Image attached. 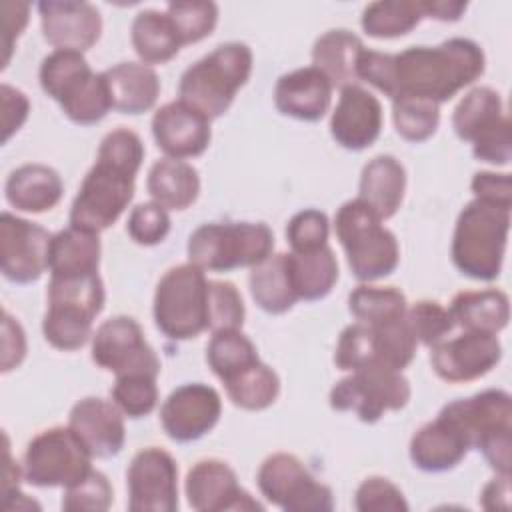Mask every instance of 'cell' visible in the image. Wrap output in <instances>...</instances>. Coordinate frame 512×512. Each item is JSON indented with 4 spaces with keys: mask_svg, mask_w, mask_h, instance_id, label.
Returning a JSON list of instances; mask_svg holds the SVG:
<instances>
[{
    "mask_svg": "<svg viewBox=\"0 0 512 512\" xmlns=\"http://www.w3.org/2000/svg\"><path fill=\"white\" fill-rule=\"evenodd\" d=\"M208 282L194 264L174 266L160 278L152 310L164 336L188 340L208 330Z\"/></svg>",
    "mask_w": 512,
    "mask_h": 512,
    "instance_id": "9c48e42d",
    "label": "cell"
},
{
    "mask_svg": "<svg viewBox=\"0 0 512 512\" xmlns=\"http://www.w3.org/2000/svg\"><path fill=\"white\" fill-rule=\"evenodd\" d=\"M440 416L456 426L470 448L484 454L496 474L510 476L512 466V396L506 390H482L446 404Z\"/></svg>",
    "mask_w": 512,
    "mask_h": 512,
    "instance_id": "3957f363",
    "label": "cell"
},
{
    "mask_svg": "<svg viewBox=\"0 0 512 512\" xmlns=\"http://www.w3.org/2000/svg\"><path fill=\"white\" fill-rule=\"evenodd\" d=\"M126 230L136 244L154 246L170 232V216L158 202H144L130 212Z\"/></svg>",
    "mask_w": 512,
    "mask_h": 512,
    "instance_id": "f907efd6",
    "label": "cell"
},
{
    "mask_svg": "<svg viewBox=\"0 0 512 512\" xmlns=\"http://www.w3.org/2000/svg\"><path fill=\"white\" fill-rule=\"evenodd\" d=\"M42 34L56 50L84 52L94 46L102 32L96 6L78 0H44L38 4Z\"/></svg>",
    "mask_w": 512,
    "mask_h": 512,
    "instance_id": "d6986e66",
    "label": "cell"
},
{
    "mask_svg": "<svg viewBox=\"0 0 512 512\" xmlns=\"http://www.w3.org/2000/svg\"><path fill=\"white\" fill-rule=\"evenodd\" d=\"M110 396L124 416L128 418L148 416L158 402L156 376H148V374L116 376Z\"/></svg>",
    "mask_w": 512,
    "mask_h": 512,
    "instance_id": "ee69618b",
    "label": "cell"
},
{
    "mask_svg": "<svg viewBox=\"0 0 512 512\" xmlns=\"http://www.w3.org/2000/svg\"><path fill=\"white\" fill-rule=\"evenodd\" d=\"M68 426L94 458H112L124 446L122 410L104 398L86 396L78 400L70 410Z\"/></svg>",
    "mask_w": 512,
    "mask_h": 512,
    "instance_id": "7402d4cb",
    "label": "cell"
},
{
    "mask_svg": "<svg viewBox=\"0 0 512 512\" xmlns=\"http://www.w3.org/2000/svg\"><path fill=\"white\" fill-rule=\"evenodd\" d=\"M186 498L198 512H250L262 510L236 478V472L222 460L196 462L186 474Z\"/></svg>",
    "mask_w": 512,
    "mask_h": 512,
    "instance_id": "ac0fdd59",
    "label": "cell"
},
{
    "mask_svg": "<svg viewBox=\"0 0 512 512\" xmlns=\"http://www.w3.org/2000/svg\"><path fill=\"white\" fill-rule=\"evenodd\" d=\"M248 282L254 302L268 314H284L298 302L290 276L288 252L270 254L264 262L252 268Z\"/></svg>",
    "mask_w": 512,
    "mask_h": 512,
    "instance_id": "1f68e13d",
    "label": "cell"
},
{
    "mask_svg": "<svg viewBox=\"0 0 512 512\" xmlns=\"http://www.w3.org/2000/svg\"><path fill=\"white\" fill-rule=\"evenodd\" d=\"M152 136L168 158H194L210 144V120L186 102L174 100L154 112Z\"/></svg>",
    "mask_w": 512,
    "mask_h": 512,
    "instance_id": "ffe728a7",
    "label": "cell"
},
{
    "mask_svg": "<svg viewBox=\"0 0 512 512\" xmlns=\"http://www.w3.org/2000/svg\"><path fill=\"white\" fill-rule=\"evenodd\" d=\"M506 118L502 98L488 86L472 88L454 108L452 126L460 140L474 142Z\"/></svg>",
    "mask_w": 512,
    "mask_h": 512,
    "instance_id": "e575fe53",
    "label": "cell"
},
{
    "mask_svg": "<svg viewBox=\"0 0 512 512\" xmlns=\"http://www.w3.org/2000/svg\"><path fill=\"white\" fill-rule=\"evenodd\" d=\"M10 206L22 212L40 214L52 210L64 192L60 174L44 164H24L16 168L4 186Z\"/></svg>",
    "mask_w": 512,
    "mask_h": 512,
    "instance_id": "4316f807",
    "label": "cell"
},
{
    "mask_svg": "<svg viewBox=\"0 0 512 512\" xmlns=\"http://www.w3.org/2000/svg\"><path fill=\"white\" fill-rule=\"evenodd\" d=\"M334 230L346 252L348 266L360 282H374L396 270L400 260L398 240L360 198L348 200L338 208Z\"/></svg>",
    "mask_w": 512,
    "mask_h": 512,
    "instance_id": "52a82bcc",
    "label": "cell"
},
{
    "mask_svg": "<svg viewBox=\"0 0 512 512\" xmlns=\"http://www.w3.org/2000/svg\"><path fill=\"white\" fill-rule=\"evenodd\" d=\"M252 72V50L244 42H226L194 62L180 76L178 94L208 120L220 118Z\"/></svg>",
    "mask_w": 512,
    "mask_h": 512,
    "instance_id": "277c9868",
    "label": "cell"
},
{
    "mask_svg": "<svg viewBox=\"0 0 512 512\" xmlns=\"http://www.w3.org/2000/svg\"><path fill=\"white\" fill-rule=\"evenodd\" d=\"M222 384L232 404L244 410H264L272 406L280 394L278 374L262 360L242 368Z\"/></svg>",
    "mask_w": 512,
    "mask_h": 512,
    "instance_id": "d590c367",
    "label": "cell"
},
{
    "mask_svg": "<svg viewBox=\"0 0 512 512\" xmlns=\"http://www.w3.org/2000/svg\"><path fill=\"white\" fill-rule=\"evenodd\" d=\"M274 248V234L264 222H206L188 238L190 264L208 272L258 266Z\"/></svg>",
    "mask_w": 512,
    "mask_h": 512,
    "instance_id": "ba28073f",
    "label": "cell"
},
{
    "mask_svg": "<svg viewBox=\"0 0 512 512\" xmlns=\"http://www.w3.org/2000/svg\"><path fill=\"white\" fill-rule=\"evenodd\" d=\"M148 194L166 210H186L200 192V176L196 168L184 160H156L146 180Z\"/></svg>",
    "mask_w": 512,
    "mask_h": 512,
    "instance_id": "f546056e",
    "label": "cell"
},
{
    "mask_svg": "<svg viewBox=\"0 0 512 512\" xmlns=\"http://www.w3.org/2000/svg\"><path fill=\"white\" fill-rule=\"evenodd\" d=\"M26 356V334L16 318L6 310L2 314V372H10L22 364Z\"/></svg>",
    "mask_w": 512,
    "mask_h": 512,
    "instance_id": "db71d44e",
    "label": "cell"
},
{
    "mask_svg": "<svg viewBox=\"0 0 512 512\" xmlns=\"http://www.w3.org/2000/svg\"><path fill=\"white\" fill-rule=\"evenodd\" d=\"M100 238L94 232L66 228L52 236L48 252L50 276H82L98 272Z\"/></svg>",
    "mask_w": 512,
    "mask_h": 512,
    "instance_id": "4dcf8cb0",
    "label": "cell"
},
{
    "mask_svg": "<svg viewBox=\"0 0 512 512\" xmlns=\"http://www.w3.org/2000/svg\"><path fill=\"white\" fill-rule=\"evenodd\" d=\"M112 486L108 478L90 470L82 480L64 488L62 510L66 512H104L112 504Z\"/></svg>",
    "mask_w": 512,
    "mask_h": 512,
    "instance_id": "7dc6e473",
    "label": "cell"
},
{
    "mask_svg": "<svg viewBox=\"0 0 512 512\" xmlns=\"http://www.w3.org/2000/svg\"><path fill=\"white\" fill-rule=\"evenodd\" d=\"M52 234L36 222L10 212L0 216L2 274L14 284L36 282L48 268Z\"/></svg>",
    "mask_w": 512,
    "mask_h": 512,
    "instance_id": "9a60e30c",
    "label": "cell"
},
{
    "mask_svg": "<svg viewBox=\"0 0 512 512\" xmlns=\"http://www.w3.org/2000/svg\"><path fill=\"white\" fill-rule=\"evenodd\" d=\"M126 486L130 512H174L178 508V466L162 448L148 446L134 454Z\"/></svg>",
    "mask_w": 512,
    "mask_h": 512,
    "instance_id": "5bb4252c",
    "label": "cell"
},
{
    "mask_svg": "<svg viewBox=\"0 0 512 512\" xmlns=\"http://www.w3.org/2000/svg\"><path fill=\"white\" fill-rule=\"evenodd\" d=\"M28 4L26 2H4L2 14H4V66L10 60V52L14 46V40L20 36L28 22Z\"/></svg>",
    "mask_w": 512,
    "mask_h": 512,
    "instance_id": "9f6ffc18",
    "label": "cell"
},
{
    "mask_svg": "<svg viewBox=\"0 0 512 512\" xmlns=\"http://www.w3.org/2000/svg\"><path fill=\"white\" fill-rule=\"evenodd\" d=\"M404 318L416 342L430 348L442 342L456 326L450 312L434 300H420L412 304L410 308H406Z\"/></svg>",
    "mask_w": 512,
    "mask_h": 512,
    "instance_id": "f6af8a7d",
    "label": "cell"
},
{
    "mask_svg": "<svg viewBox=\"0 0 512 512\" xmlns=\"http://www.w3.org/2000/svg\"><path fill=\"white\" fill-rule=\"evenodd\" d=\"M420 0H380L362 12V28L372 38H398L422 20Z\"/></svg>",
    "mask_w": 512,
    "mask_h": 512,
    "instance_id": "74e56055",
    "label": "cell"
},
{
    "mask_svg": "<svg viewBox=\"0 0 512 512\" xmlns=\"http://www.w3.org/2000/svg\"><path fill=\"white\" fill-rule=\"evenodd\" d=\"M330 222L328 216L316 208L294 214L286 226V240L292 252H312L328 246Z\"/></svg>",
    "mask_w": 512,
    "mask_h": 512,
    "instance_id": "c3c4849f",
    "label": "cell"
},
{
    "mask_svg": "<svg viewBox=\"0 0 512 512\" xmlns=\"http://www.w3.org/2000/svg\"><path fill=\"white\" fill-rule=\"evenodd\" d=\"M132 46L144 64H164L178 54L182 42L168 14L142 10L132 22Z\"/></svg>",
    "mask_w": 512,
    "mask_h": 512,
    "instance_id": "836d02e7",
    "label": "cell"
},
{
    "mask_svg": "<svg viewBox=\"0 0 512 512\" xmlns=\"http://www.w3.org/2000/svg\"><path fill=\"white\" fill-rule=\"evenodd\" d=\"M2 96V124H4V142L10 140L14 132L20 130V126L26 122L30 112V102L26 94L10 84L0 86Z\"/></svg>",
    "mask_w": 512,
    "mask_h": 512,
    "instance_id": "11a10c76",
    "label": "cell"
},
{
    "mask_svg": "<svg viewBox=\"0 0 512 512\" xmlns=\"http://www.w3.org/2000/svg\"><path fill=\"white\" fill-rule=\"evenodd\" d=\"M462 0H420V10L424 18H434L440 22H456L466 10Z\"/></svg>",
    "mask_w": 512,
    "mask_h": 512,
    "instance_id": "680465c9",
    "label": "cell"
},
{
    "mask_svg": "<svg viewBox=\"0 0 512 512\" xmlns=\"http://www.w3.org/2000/svg\"><path fill=\"white\" fill-rule=\"evenodd\" d=\"M470 446L462 432L440 414L410 440V460L422 472H446L462 462Z\"/></svg>",
    "mask_w": 512,
    "mask_h": 512,
    "instance_id": "cb8c5ba5",
    "label": "cell"
},
{
    "mask_svg": "<svg viewBox=\"0 0 512 512\" xmlns=\"http://www.w3.org/2000/svg\"><path fill=\"white\" fill-rule=\"evenodd\" d=\"M480 504L484 510H506L510 506V476L498 474L490 480L480 494Z\"/></svg>",
    "mask_w": 512,
    "mask_h": 512,
    "instance_id": "6f0895ef",
    "label": "cell"
},
{
    "mask_svg": "<svg viewBox=\"0 0 512 512\" xmlns=\"http://www.w3.org/2000/svg\"><path fill=\"white\" fill-rule=\"evenodd\" d=\"M290 276L298 300L314 302L330 294L338 280V262L330 246L312 252H288Z\"/></svg>",
    "mask_w": 512,
    "mask_h": 512,
    "instance_id": "d6a6232c",
    "label": "cell"
},
{
    "mask_svg": "<svg viewBox=\"0 0 512 512\" xmlns=\"http://www.w3.org/2000/svg\"><path fill=\"white\" fill-rule=\"evenodd\" d=\"M142 160L144 144L134 130L108 132L72 202L70 226L94 234L110 228L134 196V180Z\"/></svg>",
    "mask_w": 512,
    "mask_h": 512,
    "instance_id": "7a4b0ae2",
    "label": "cell"
},
{
    "mask_svg": "<svg viewBox=\"0 0 512 512\" xmlns=\"http://www.w3.org/2000/svg\"><path fill=\"white\" fill-rule=\"evenodd\" d=\"M364 52L362 40L350 30L338 28L322 34L312 48V62L326 74L332 86H350L358 82V60Z\"/></svg>",
    "mask_w": 512,
    "mask_h": 512,
    "instance_id": "f1b7e54d",
    "label": "cell"
},
{
    "mask_svg": "<svg viewBox=\"0 0 512 512\" xmlns=\"http://www.w3.org/2000/svg\"><path fill=\"white\" fill-rule=\"evenodd\" d=\"M358 190V198L368 204L380 220H388L402 204L406 170L394 156L380 154L362 168Z\"/></svg>",
    "mask_w": 512,
    "mask_h": 512,
    "instance_id": "484cf974",
    "label": "cell"
},
{
    "mask_svg": "<svg viewBox=\"0 0 512 512\" xmlns=\"http://www.w3.org/2000/svg\"><path fill=\"white\" fill-rule=\"evenodd\" d=\"M502 358L496 334L464 330L460 336L432 346L430 364L446 382H470L488 374Z\"/></svg>",
    "mask_w": 512,
    "mask_h": 512,
    "instance_id": "e0dca14e",
    "label": "cell"
},
{
    "mask_svg": "<svg viewBox=\"0 0 512 512\" xmlns=\"http://www.w3.org/2000/svg\"><path fill=\"white\" fill-rule=\"evenodd\" d=\"M94 318L96 316L78 306L48 304L42 320V332L50 346L66 352L78 350L92 336Z\"/></svg>",
    "mask_w": 512,
    "mask_h": 512,
    "instance_id": "f35d334b",
    "label": "cell"
},
{
    "mask_svg": "<svg viewBox=\"0 0 512 512\" xmlns=\"http://www.w3.org/2000/svg\"><path fill=\"white\" fill-rule=\"evenodd\" d=\"M474 198L506 208H512V178L510 174L496 172H476L472 178Z\"/></svg>",
    "mask_w": 512,
    "mask_h": 512,
    "instance_id": "f5cc1de1",
    "label": "cell"
},
{
    "mask_svg": "<svg viewBox=\"0 0 512 512\" xmlns=\"http://www.w3.org/2000/svg\"><path fill=\"white\" fill-rule=\"evenodd\" d=\"M256 360V346L240 330H218L206 346V362L222 382Z\"/></svg>",
    "mask_w": 512,
    "mask_h": 512,
    "instance_id": "ab89813d",
    "label": "cell"
},
{
    "mask_svg": "<svg viewBox=\"0 0 512 512\" xmlns=\"http://www.w3.org/2000/svg\"><path fill=\"white\" fill-rule=\"evenodd\" d=\"M406 296L392 286L360 284L348 296V310L358 322L382 326L406 316Z\"/></svg>",
    "mask_w": 512,
    "mask_h": 512,
    "instance_id": "8d00e7d4",
    "label": "cell"
},
{
    "mask_svg": "<svg viewBox=\"0 0 512 512\" xmlns=\"http://www.w3.org/2000/svg\"><path fill=\"white\" fill-rule=\"evenodd\" d=\"M354 506L360 512H406L408 510V502L402 490L382 476H370L356 488Z\"/></svg>",
    "mask_w": 512,
    "mask_h": 512,
    "instance_id": "681fc988",
    "label": "cell"
},
{
    "mask_svg": "<svg viewBox=\"0 0 512 512\" xmlns=\"http://www.w3.org/2000/svg\"><path fill=\"white\" fill-rule=\"evenodd\" d=\"M48 304H70L98 316L104 308L102 278L98 272L82 276H50Z\"/></svg>",
    "mask_w": 512,
    "mask_h": 512,
    "instance_id": "60d3db41",
    "label": "cell"
},
{
    "mask_svg": "<svg viewBox=\"0 0 512 512\" xmlns=\"http://www.w3.org/2000/svg\"><path fill=\"white\" fill-rule=\"evenodd\" d=\"M220 394L202 382L182 384L170 392L160 408V422L174 442H194L208 434L220 420Z\"/></svg>",
    "mask_w": 512,
    "mask_h": 512,
    "instance_id": "2e32d148",
    "label": "cell"
},
{
    "mask_svg": "<svg viewBox=\"0 0 512 512\" xmlns=\"http://www.w3.org/2000/svg\"><path fill=\"white\" fill-rule=\"evenodd\" d=\"M472 154L496 166H504L510 162L512 156V140H510V120L508 116L496 124L492 130L484 132L472 142Z\"/></svg>",
    "mask_w": 512,
    "mask_h": 512,
    "instance_id": "816d5d0a",
    "label": "cell"
},
{
    "mask_svg": "<svg viewBox=\"0 0 512 512\" xmlns=\"http://www.w3.org/2000/svg\"><path fill=\"white\" fill-rule=\"evenodd\" d=\"M104 78L112 108L122 114H142L158 100V74L144 62H120L104 70Z\"/></svg>",
    "mask_w": 512,
    "mask_h": 512,
    "instance_id": "d4e9b609",
    "label": "cell"
},
{
    "mask_svg": "<svg viewBox=\"0 0 512 512\" xmlns=\"http://www.w3.org/2000/svg\"><path fill=\"white\" fill-rule=\"evenodd\" d=\"M92 360L116 376L160 374V360L146 342L140 324L130 316H114L92 336Z\"/></svg>",
    "mask_w": 512,
    "mask_h": 512,
    "instance_id": "4fadbf2b",
    "label": "cell"
},
{
    "mask_svg": "<svg viewBox=\"0 0 512 512\" xmlns=\"http://www.w3.org/2000/svg\"><path fill=\"white\" fill-rule=\"evenodd\" d=\"M332 88V82L316 66L298 68L278 78L274 86V104L284 116L316 122L330 108Z\"/></svg>",
    "mask_w": 512,
    "mask_h": 512,
    "instance_id": "603a6c76",
    "label": "cell"
},
{
    "mask_svg": "<svg viewBox=\"0 0 512 512\" xmlns=\"http://www.w3.org/2000/svg\"><path fill=\"white\" fill-rule=\"evenodd\" d=\"M38 76L42 90L60 104L62 112L74 124H96L112 110L104 72H92L82 52H50L42 60Z\"/></svg>",
    "mask_w": 512,
    "mask_h": 512,
    "instance_id": "5b68a950",
    "label": "cell"
},
{
    "mask_svg": "<svg viewBox=\"0 0 512 512\" xmlns=\"http://www.w3.org/2000/svg\"><path fill=\"white\" fill-rule=\"evenodd\" d=\"M92 454L68 426H54L36 434L24 452V478L38 488H68L90 470Z\"/></svg>",
    "mask_w": 512,
    "mask_h": 512,
    "instance_id": "30bf717a",
    "label": "cell"
},
{
    "mask_svg": "<svg viewBox=\"0 0 512 512\" xmlns=\"http://www.w3.org/2000/svg\"><path fill=\"white\" fill-rule=\"evenodd\" d=\"M448 312L462 330L498 334L508 324L510 302L498 288L464 290L452 298Z\"/></svg>",
    "mask_w": 512,
    "mask_h": 512,
    "instance_id": "83f0119b",
    "label": "cell"
},
{
    "mask_svg": "<svg viewBox=\"0 0 512 512\" xmlns=\"http://www.w3.org/2000/svg\"><path fill=\"white\" fill-rule=\"evenodd\" d=\"M510 210L474 198L458 214L452 236V262L468 278L496 280L502 270Z\"/></svg>",
    "mask_w": 512,
    "mask_h": 512,
    "instance_id": "8992f818",
    "label": "cell"
},
{
    "mask_svg": "<svg viewBox=\"0 0 512 512\" xmlns=\"http://www.w3.org/2000/svg\"><path fill=\"white\" fill-rule=\"evenodd\" d=\"M410 400V382L400 370L380 364L354 370L330 390V406L338 412H354L362 422L374 424L384 412L400 410Z\"/></svg>",
    "mask_w": 512,
    "mask_h": 512,
    "instance_id": "8fae6325",
    "label": "cell"
},
{
    "mask_svg": "<svg viewBox=\"0 0 512 512\" xmlns=\"http://www.w3.org/2000/svg\"><path fill=\"white\" fill-rule=\"evenodd\" d=\"M486 58L470 38H450L438 46H410L400 54L366 50L358 60V80L388 98H422L434 104L450 100L482 76Z\"/></svg>",
    "mask_w": 512,
    "mask_h": 512,
    "instance_id": "6da1fadb",
    "label": "cell"
},
{
    "mask_svg": "<svg viewBox=\"0 0 512 512\" xmlns=\"http://www.w3.org/2000/svg\"><path fill=\"white\" fill-rule=\"evenodd\" d=\"M256 482L264 498L286 512H328L334 508L332 490L318 482L294 454L268 456L258 468Z\"/></svg>",
    "mask_w": 512,
    "mask_h": 512,
    "instance_id": "7c38bea8",
    "label": "cell"
},
{
    "mask_svg": "<svg viewBox=\"0 0 512 512\" xmlns=\"http://www.w3.org/2000/svg\"><path fill=\"white\" fill-rule=\"evenodd\" d=\"M166 14L182 44H194L210 36L218 22V6L206 0L170 2Z\"/></svg>",
    "mask_w": 512,
    "mask_h": 512,
    "instance_id": "7bdbcfd3",
    "label": "cell"
},
{
    "mask_svg": "<svg viewBox=\"0 0 512 512\" xmlns=\"http://www.w3.org/2000/svg\"><path fill=\"white\" fill-rule=\"evenodd\" d=\"M392 118L396 132L404 140L424 142L436 132L440 124V110L438 104L430 100L400 96L392 100Z\"/></svg>",
    "mask_w": 512,
    "mask_h": 512,
    "instance_id": "b9f144b4",
    "label": "cell"
},
{
    "mask_svg": "<svg viewBox=\"0 0 512 512\" xmlns=\"http://www.w3.org/2000/svg\"><path fill=\"white\" fill-rule=\"evenodd\" d=\"M382 130L380 100L358 84L340 88L338 104L330 118V134L346 150H364Z\"/></svg>",
    "mask_w": 512,
    "mask_h": 512,
    "instance_id": "44dd1931",
    "label": "cell"
},
{
    "mask_svg": "<svg viewBox=\"0 0 512 512\" xmlns=\"http://www.w3.org/2000/svg\"><path fill=\"white\" fill-rule=\"evenodd\" d=\"M244 302L238 288L232 282L210 280L208 282V328L218 330H240L244 324Z\"/></svg>",
    "mask_w": 512,
    "mask_h": 512,
    "instance_id": "bcb514c9",
    "label": "cell"
}]
</instances>
